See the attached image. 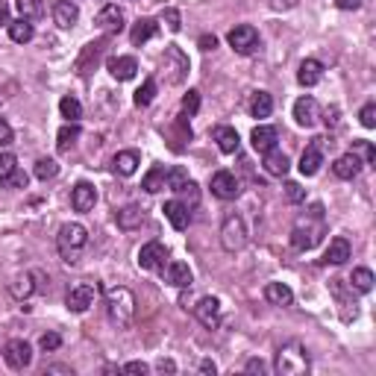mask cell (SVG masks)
Returning <instances> with one entry per match:
<instances>
[{"label":"cell","instance_id":"cell-32","mask_svg":"<svg viewBox=\"0 0 376 376\" xmlns=\"http://www.w3.org/2000/svg\"><path fill=\"white\" fill-rule=\"evenodd\" d=\"M6 27H9V38L15 41V45H27V41H33V36H36L33 21L18 18V21H9Z\"/></svg>","mask_w":376,"mask_h":376},{"label":"cell","instance_id":"cell-39","mask_svg":"<svg viewBox=\"0 0 376 376\" xmlns=\"http://www.w3.org/2000/svg\"><path fill=\"white\" fill-rule=\"evenodd\" d=\"M156 91H159V86H156V80H144L142 82V89L135 91V97H133V103L138 106V109H144V106H150L153 100H156Z\"/></svg>","mask_w":376,"mask_h":376},{"label":"cell","instance_id":"cell-33","mask_svg":"<svg viewBox=\"0 0 376 376\" xmlns=\"http://www.w3.org/2000/svg\"><path fill=\"white\" fill-rule=\"evenodd\" d=\"M103 50H106V41H91V45H86V50H82V57L77 62V71L89 74V65H97V59H100Z\"/></svg>","mask_w":376,"mask_h":376},{"label":"cell","instance_id":"cell-59","mask_svg":"<svg viewBox=\"0 0 376 376\" xmlns=\"http://www.w3.org/2000/svg\"><path fill=\"white\" fill-rule=\"evenodd\" d=\"M247 370H250V373H264V361H262V359H250V361H247Z\"/></svg>","mask_w":376,"mask_h":376},{"label":"cell","instance_id":"cell-45","mask_svg":"<svg viewBox=\"0 0 376 376\" xmlns=\"http://www.w3.org/2000/svg\"><path fill=\"white\" fill-rule=\"evenodd\" d=\"M159 21H162L165 27H168V30H171V33H179V30H183V15H179V12H176V9H162V15H159Z\"/></svg>","mask_w":376,"mask_h":376},{"label":"cell","instance_id":"cell-7","mask_svg":"<svg viewBox=\"0 0 376 376\" xmlns=\"http://www.w3.org/2000/svg\"><path fill=\"white\" fill-rule=\"evenodd\" d=\"M97 294H100V285L97 283H77L71 285V291L65 294V306H68V312H74V315H82V312H89Z\"/></svg>","mask_w":376,"mask_h":376},{"label":"cell","instance_id":"cell-10","mask_svg":"<svg viewBox=\"0 0 376 376\" xmlns=\"http://www.w3.org/2000/svg\"><path fill=\"white\" fill-rule=\"evenodd\" d=\"M165 262H168V247L162 241H147L138 250V268L142 271H159L165 268Z\"/></svg>","mask_w":376,"mask_h":376},{"label":"cell","instance_id":"cell-26","mask_svg":"<svg viewBox=\"0 0 376 376\" xmlns=\"http://www.w3.org/2000/svg\"><path fill=\"white\" fill-rule=\"evenodd\" d=\"M138 165H142V159H138V153L135 150H121L118 156L112 159V171L118 176H133L138 171Z\"/></svg>","mask_w":376,"mask_h":376},{"label":"cell","instance_id":"cell-60","mask_svg":"<svg viewBox=\"0 0 376 376\" xmlns=\"http://www.w3.org/2000/svg\"><path fill=\"white\" fill-rule=\"evenodd\" d=\"M45 373H68V376H71L74 370H71V368H65V365H47Z\"/></svg>","mask_w":376,"mask_h":376},{"label":"cell","instance_id":"cell-2","mask_svg":"<svg viewBox=\"0 0 376 376\" xmlns=\"http://www.w3.org/2000/svg\"><path fill=\"white\" fill-rule=\"evenodd\" d=\"M103 303H106V315L109 320L123 329V326H130L133 324V317H135V294L130 288H123V285H112V288H106L103 291Z\"/></svg>","mask_w":376,"mask_h":376},{"label":"cell","instance_id":"cell-29","mask_svg":"<svg viewBox=\"0 0 376 376\" xmlns=\"http://www.w3.org/2000/svg\"><path fill=\"white\" fill-rule=\"evenodd\" d=\"M350 253H353V250H350V241L338 235V239H332V241H329L326 253H324V262H326V264H344L347 259H350Z\"/></svg>","mask_w":376,"mask_h":376},{"label":"cell","instance_id":"cell-1","mask_svg":"<svg viewBox=\"0 0 376 376\" xmlns=\"http://www.w3.org/2000/svg\"><path fill=\"white\" fill-rule=\"evenodd\" d=\"M326 235V218H324V206H312L306 215L297 218L294 230H291V247L294 250H312L320 244V239Z\"/></svg>","mask_w":376,"mask_h":376},{"label":"cell","instance_id":"cell-49","mask_svg":"<svg viewBox=\"0 0 376 376\" xmlns=\"http://www.w3.org/2000/svg\"><path fill=\"white\" fill-rule=\"evenodd\" d=\"M38 347L45 353H53V350H59V347H62V338L57 336V332H45V336L38 338Z\"/></svg>","mask_w":376,"mask_h":376},{"label":"cell","instance_id":"cell-35","mask_svg":"<svg viewBox=\"0 0 376 376\" xmlns=\"http://www.w3.org/2000/svg\"><path fill=\"white\" fill-rule=\"evenodd\" d=\"M36 273H21V276H15L12 280V285H9V291H12V297L15 300H27L36 291Z\"/></svg>","mask_w":376,"mask_h":376},{"label":"cell","instance_id":"cell-31","mask_svg":"<svg viewBox=\"0 0 376 376\" xmlns=\"http://www.w3.org/2000/svg\"><path fill=\"white\" fill-rule=\"evenodd\" d=\"M165 186H168V171H165L162 165H153V168L144 174V179H142V188L147 194H159Z\"/></svg>","mask_w":376,"mask_h":376},{"label":"cell","instance_id":"cell-8","mask_svg":"<svg viewBox=\"0 0 376 376\" xmlns=\"http://www.w3.org/2000/svg\"><path fill=\"white\" fill-rule=\"evenodd\" d=\"M230 47L235 53H241V57H250L256 47H259V33H256V27H250V24H239V27H232L230 36Z\"/></svg>","mask_w":376,"mask_h":376},{"label":"cell","instance_id":"cell-50","mask_svg":"<svg viewBox=\"0 0 376 376\" xmlns=\"http://www.w3.org/2000/svg\"><path fill=\"white\" fill-rule=\"evenodd\" d=\"M359 121H361V127L373 130V127H376V103H365V106H361Z\"/></svg>","mask_w":376,"mask_h":376},{"label":"cell","instance_id":"cell-36","mask_svg":"<svg viewBox=\"0 0 376 376\" xmlns=\"http://www.w3.org/2000/svg\"><path fill=\"white\" fill-rule=\"evenodd\" d=\"M373 283H376V280H373V271H370V268H356L353 276H350V288L359 291V294H370Z\"/></svg>","mask_w":376,"mask_h":376},{"label":"cell","instance_id":"cell-40","mask_svg":"<svg viewBox=\"0 0 376 376\" xmlns=\"http://www.w3.org/2000/svg\"><path fill=\"white\" fill-rule=\"evenodd\" d=\"M59 112H62L65 121H74V123H77V121L82 118V106H80L77 97L68 94V97H62V100H59Z\"/></svg>","mask_w":376,"mask_h":376},{"label":"cell","instance_id":"cell-52","mask_svg":"<svg viewBox=\"0 0 376 376\" xmlns=\"http://www.w3.org/2000/svg\"><path fill=\"white\" fill-rule=\"evenodd\" d=\"M12 142H15V133H12L6 118H0V147H9Z\"/></svg>","mask_w":376,"mask_h":376},{"label":"cell","instance_id":"cell-19","mask_svg":"<svg viewBox=\"0 0 376 376\" xmlns=\"http://www.w3.org/2000/svg\"><path fill=\"white\" fill-rule=\"evenodd\" d=\"M94 203H97V188L91 183H77L71 191V206L77 212H91Z\"/></svg>","mask_w":376,"mask_h":376},{"label":"cell","instance_id":"cell-47","mask_svg":"<svg viewBox=\"0 0 376 376\" xmlns=\"http://www.w3.org/2000/svg\"><path fill=\"white\" fill-rule=\"evenodd\" d=\"M353 153H361V156H365V165H376V147L370 142H365V138H359V142L353 144Z\"/></svg>","mask_w":376,"mask_h":376},{"label":"cell","instance_id":"cell-38","mask_svg":"<svg viewBox=\"0 0 376 376\" xmlns=\"http://www.w3.org/2000/svg\"><path fill=\"white\" fill-rule=\"evenodd\" d=\"M15 9L24 21H38L45 15V3L41 0H15Z\"/></svg>","mask_w":376,"mask_h":376},{"label":"cell","instance_id":"cell-21","mask_svg":"<svg viewBox=\"0 0 376 376\" xmlns=\"http://www.w3.org/2000/svg\"><path fill=\"white\" fill-rule=\"evenodd\" d=\"M162 212H165V218H168V224H171L176 232L188 230V224H191V212H188V209H186L183 203H179V200H168V203H165Z\"/></svg>","mask_w":376,"mask_h":376},{"label":"cell","instance_id":"cell-42","mask_svg":"<svg viewBox=\"0 0 376 376\" xmlns=\"http://www.w3.org/2000/svg\"><path fill=\"white\" fill-rule=\"evenodd\" d=\"M176 194H179V203H183V206L188 209V212L200 203V188H197V183H191V179H188V183H186L183 188H179Z\"/></svg>","mask_w":376,"mask_h":376},{"label":"cell","instance_id":"cell-5","mask_svg":"<svg viewBox=\"0 0 376 376\" xmlns=\"http://www.w3.org/2000/svg\"><path fill=\"white\" fill-rule=\"evenodd\" d=\"M250 241V230L244 224L241 215H227L224 224H220V247L227 250V253H239L244 250Z\"/></svg>","mask_w":376,"mask_h":376},{"label":"cell","instance_id":"cell-4","mask_svg":"<svg viewBox=\"0 0 376 376\" xmlns=\"http://www.w3.org/2000/svg\"><path fill=\"white\" fill-rule=\"evenodd\" d=\"M89 244V230L71 220V224H62L59 235H57V247H59V256L68 262V264H77L80 262V253L86 250Z\"/></svg>","mask_w":376,"mask_h":376},{"label":"cell","instance_id":"cell-22","mask_svg":"<svg viewBox=\"0 0 376 376\" xmlns=\"http://www.w3.org/2000/svg\"><path fill=\"white\" fill-rule=\"evenodd\" d=\"M262 165H264V171H268L271 176H285L288 171H291V162H288V156L283 150H276V147H271L268 153H262Z\"/></svg>","mask_w":376,"mask_h":376},{"label":"cell","instance_id":"cell-16","mask_svg":"<svg viewBox=\"0 0 376 376\" xmlns=\"http://www.w3.org/2000/svg\"><path fill=\"white\" fill-rule=\"evenodd\" d=\"M77 21H80V9L74 0H57V3H53V24H57L59 30H71Z\"/></svg>","mask_w":376,"mask_h":376},{"label":"cell","instance_id":"cell-37","mask_svg":"<svg viewBox=\"0 0 376 376\" xmlns=\"http://www.w3.org/2000/svg\"><path fill=\"white\" fill-rule=\"evenodd\" d=\"M77 138H80V123H74V121H68L65 127L59 130V135H57V147L62 150V153H68L74 144H77Z\"/></svg>","mask_w":376,"mask_h":376},{"label":"cell","instance_id":"cell-48","mask_svg":"<svg viewBox=\"0 0 376 376\" xmlns=\"http://www.w3.org/2000/svg\"><path fill=\"white\" fill-rule=\"evenodd\" d=\"M197 109H200V91H188L186 97H183V112H186V118H191V115H197Z\"/></svg>","mask_w":376,"mask_h":376},{"label":"cell","instance_id":"cell-41","mask_svg":"<svg viewBox=\"0 0 376 376\" xmlns=\"http://www.w3.org/2000/svg\"><path fill=\"white\" fill-rule=\"evenodd\" d=\"M329 288H332V294H336L338 306H344V312H341V317H344V320H350V315H347V306H353V309H356V300H353V291H350V297H347V291H344V280H332V283H329Z\"/></svg>","mask_w":376,"mask_h":376},{"label":"cell","instance_id":"cell-9","mask_svg":"<svg viewBox=\"0 0 376 376\" xmlns=\"http://www.w3.org/2000/svg\"><path fill=\"white\" fill-rule=\"evenodd\" d=\"M3 361L12 370H27L33 365V347L27 344L24 338H12L3 347Z\"/></svg>","mask_w":376,"mask_h":376},{"label":"cell","instance_id":"cell-58","mask_svg":"<svg viewBox=\"0 0 376 376\" xmlns=\"http://www.w3.org/2000/svg\"><path fill=\"white\" fill-rule=\"evenodd\" d=\"M156 370H162V373H174L176 365H174L171 359H159V361H156Z\"/></svg>","mask_w":376,"mask_h":376},{"label":"cell","instance_id":"cell-30","mask_svg":"<svg viewBox=\"0 0 376 376\" xmlns=\"http://www.w3.org/2000/svg\"><path fill=\"white\" fill-rule=\"evenodd\" d=\"M159 33V24L153 21V18H138L135 24H133V33H130V41L138 47V45H144V41H150L153 36Z\"/></svg>","mask_w":376,"mask_h":376},{"label":"cell","instance_id":"cell-28","mask_svg":"<svg viewBox=\"0 0 376 376\" xmlns=\"http://www.w3.org/2000/svg\"><path fill=\"white\" fill-rule=\"evenodd\" d=\"M115 220H118L121 230H135V227L144 224V209L142 206H123L115 212Z\"/></svg>","mask_w":376,"mask_h":376},{"label":"cell","instance_id":"cell-13","mask_svg":"<svg viewBox=\"0 0 376 376\" xmlns=\"http://www.w3.org/2000/svg\"><path fill=\"white\" fill-rule=\"evenodd\" d=\"M194 317H197L206 329H218V324H220V300L218 297H200L197 306H194Z\"/></svg>","mask_w":376,"mask_h":376},{"label":"cell","instance_id":"cell-51","mask_svg":"<svg viewBox=\"0 0 376 376\" xmlns=\"http://www.w3.org/2000/svg\"><path fill=\"white\" fill-rule=\"evenodd\" d=\"M285 200L288 203H303L306 200V188L297 183H285Z\"/></svg>","mask_w":376,"mask_h":376},{"label":"cell","instance_id":"cell-25","mask_svg":"<svg viewBox=\"0 0 376 376\" xmlns=\"http://www.w3.org/2000/svg\"><path fill=\"white\" fill-rule=\"evenodd\" d=\"M212 138L218 142L220 153H239L241 138H239V133H235L232 127H227V123H220V127H215V130H212Z\"/></svg>","mask_w":376,"mask_h":376},{"label":"cell","instance_id":"cell-20","mask_svg":"<svg viewBox=\"0 0 376 376\" xmlns=\"http://www.w3.org/2000/svg\"><path fill=\"white\" fill-rule=\"evenodd\" d=\"M250 142H253V150L256 153H268L271 147H276V142H280V133H276V127L259 123V127L250 133Z\"/></svg>","mask_w":376,"mask_h":376},{"label":"cell","instance_id":"cell-23","mask_svg":"<svg viewBox=\"0 0 376 376\" xmlns=\"http://www.w3.org/2000/svg\"><path fill=\"white\" fill-rule=\"evenodd\" d=\"M324 80V65H320L317 59H303L300 62V71H297V82L303 89H312L317 86V82Z\"/></svg>","mask_w":376,"mask_h":376},{"label":"cell","instance_id":"cell-15","mask_svg":"<svg viewBox=\"0 0 376 376\" xmlns=\"http://www.w3.org/2000/svg\"><path fill=\"white\" fill-rule=\"evenodd\" d=\"M294 121L300 123V127H306V130H312L315 123L320 121V106H317V100L312 94L300 97V100L294 103Z\"/></svg>","mask_w":376,"mask_h":376},{"label":"cell","instance_id":"cell-14","mask_svg":"<svg viewBox=\"0 0 376 376\" xmlns=\"http://www.w3.org/2000/svg\"><path fill=\"white\" fill-rule=\"evenodd\" d=\"M94 24H97V30H103L106 36H118L123 30V12L115 3H109V6H103L100 12H97Z\"/></svg>","mask_w":376,"mask_h":376},{"label":"cell","instance_id":"cell-11","mask_svg":"<svg viewBox=\"0 0 376 376\" xmlns=\"http://www.w3.org/2000/svg\"><path fill=\"white\" fill-rule=\"evenodd\" d=\"M212 194L218 200H235L241 194L239 176H235L232 171H215L212 174Z\"/></svg>","mask_w":376,"mask_h":376},{"label":"cell","instance_id":"cell-27","mask_svg":"<svg viewBox=\"0 0 376 376\" xmlns=\"http://www.w3.org/2000/svg\"><path fill=\"white\" fill-rule=\"evenodd\" d=\"M165 276H168V283L174 288H191V283H194V273H191V268L186 262H171Z\"/></svg>","mask_w":376,"mask_h":376},{"label":"cell","instance_id":"cell-34","mask_svg":"<svg viewBox=\"0 0 376 376\" xmlns=\"http://www.w3.org/2000/svg\"><path fill=\"white\" fill-rule=\"evenodd\" d=\"M273 112V97L268 91H256L250 97V115L253 118H268Z\"/></svg>","mask_w":376,"mask_h":376},{"label":"cell","instance_id":"cell-18","mask_svg":"<svg viewBox=\"0 0 376 376\" xmlns=\"http://www.w3.org/2000/svg\"><path fill=\"white\" fill-rule=\"evenodd\" d=\"M361 165H365V162L359 159V153L350 150V153H344V156L336 159V165H332V174H336L338 179H356L359 171H361Z\"/></svg>","mask_w":376,"mask_h":376},{"label":"cell","instance_id":"cell-46","mask_svg":"<svg viewBox=\"0 0 376 376\" xmlns=\"http://www.w3.org/2000/svg\"><path fill=\"white\" fill-rule=\"evenodd\" d=\"M186 183H188V171L183 168V165H176V168H171V171H168V188L179 191Z\"/></svg>","mask_w":376,"mask_h":376},{"label":"cell","instance_id":"cell-44","mask_svg":"<svg viewBox=\"0 0 376 376\" xmlns=\"http://www.w3.org/2000/svg\"><path fill=\"white\" fill-rule=\"evenodd\" d=\"M15 168H18V159H15V153H0V183H6V179L15 174Z\"/></svg>","mask_w":376,"mask_h":376},{"label":"cell","instance_id":"cell-56","mask_svg":"<svg viewBox=\"0 0 376 376\" xmlns=\"http://www.w3.org/2000/svg\"><path fill=\"white\" fill-rule=\"evenodd\" d=\"M294 6H297V0H271V9H276V12H285Z\"/></svg>","mask_w":376,"mask_h":376},{"label":"cell","instance_id":"cell-61","mask_svg":"<svg viewBox=\"0 0 376 376\" xmlns=\"http://www.w3.org/2000/svg\"><path fill=\"white\" fill-rule=\"evenodd\" d=\"M324 121L336 127V123H338V109H326V118H324Z\"/></svg>","mask_w":376,"mask_h":376},{"label":"cell","instance_id":"cell-17","mask_svg":"<svg viewBox=\"0 0 376 376\" xmlns=\"http://www.w3.org/2000/svg\"><path fill=\"white\" fill-rule=\"evenodd\" d=\"M106 71L112 74L118 82H127V80H133L138 74V62L133 57H112L106 62Z\"/></svg>","mask_w":376,"mask_h":376},{"label":"cell","instance_id":"cell-6","mask_svg":"<svg viewBox=\"0 0 376 376\" xmlns=\"http://www.w3.org/2000/svg\"><path fill=\"white\" fill-rule=\"evenodd\" d=\"M159 68H162L165 82H171V86H179V82L188 77V68H191V65H188V57L183 53V47L168 45V47H165V53H162Z\"/></svg>","mask_w":376,"mask_h":376},{"label":"cell","instance_id":"cell-57","mask_svg":"<svg viewBox=\"0 0 376 376\" xmlns=\"http://www.w3.org/2000/svg\"><path fill=\"white\" fill-rule=\"evenodd\" d=\"M197 45H200V50H215L218 47V38L215 36H200Z\"/></svg>","mask_w":376,"mask_h":376},{"label":"cell","instance_id":"cell-43","mask_svg":"<svg viewBox=\"0 0 376 376\" xmlns=\"http://www.w3.org/2000/svg\"><path fill=\"white\" fill-rule=\"evenodd\" d=\"M36 176L41 179V183H47V179H57L59 176V165H57V159H38L36 162Z\"/></svg>","mask_w":376,"mask_h":376},{"label":"cell","instance_id":"cell-12","mask_svg":"<svg viewBox=\"0 0 376 376\" xmlns=\"http://www.w3.org/2000/svg\"><path fill=\"white\" fill-rule=\"evenodd\" d=\"M324 142L326 138H315V142L303 150V156H300V174L303 176H315L320 171V165H324Z\"/></svg>","mask_w":376,"mask_h":376},{"label":"cell","instance_id":"cell-54","mask_svg":"<svg viewBox=\"0 0 376 376\" xmlns=\"http://www.w3.org/2000/svg\"><path fill=\"white\" fill-rule=\"evenodd\" d=\"M147 370H150V368L144 365V361H127V365H123V373H142V376H144Z\"/></svg>","mask_w":376,"mask_h":376},{"label":"cell","instance_id":"cell-62","mask_svg":"<svg viewBox=\"0 0 376 376\" xmlns=\"http://www.w3.org/2000/svg\"><path fill=\"white\" fill-rule=\"evenodd\" d=\"M200 370H203V373H218V365H215V361H209V359H206L203 365H200Z\"/></svg>","mask_w":376,"mask_h":376},{"label":"cell","instance_id":"cell-53","mask_svg":"<svg viewBox=\"0 0 376 376\" xmlns=\"http://www.w3.org/2000/svg\"><path fill=\"white\" fill-rule=\"evenodd\" d=\"M27 183H30V176H27L21 168H15V174L6 179V186H9V188H27Z\"/></svg>","mask_w":376,"mask_h":376},{"label":"cell","instance_id":"cell-63","mask_svg":"<svg viewBox=\"0 0 376 376\" xmlns=\"http://www.w3.org/2000/svg\"><path fill=\"white\" fill-rule=\"evenodd\" d=\"M0 24H9V6L0 3Z\"/></svg>","mask_w":376,"mask_h":376},{"label":"cell","instance_id":"cell-55","mask_svg":"<svg viewBox=\"0 0 376 376\" xmlns=\"http://www.w3.org/2000/svg\"><path fill=\"white\" fill-rule=\"evenodd\" d=\"M336 6L344 12H356V9H361V0H336Z\"/></svg>","mask_w":376,"mask_h":376},{"label":"cell","instance_id":"cell-24","mask_svg":"<svg viewBox=\"0 0 376 376\" xmlns=\"http://www.w3.org/2000/svg\"><path fill=\"white\" fill-rule=\"evenodd\" d=\"M264 300H268L271 306L285 309V306L294 303V291H291L285 283H268V285H264Z\"/></svg>","mask_w":376,"mask_h":376},{"label":"cell","instance_id":"cell-3","mask_svg":"<svg viewBox=\"0 0 376 376\" xmlns=\"http://www.w3.org/2000/svg\"><path fill=\"white\" fill-rule=\"evenodd\" d=\"M273 370L280 376H306L309 373V353L300 341H288L283 344L273 356Z\"/></svg>","mask_w":376,"mask_h":376}]
</instances>
